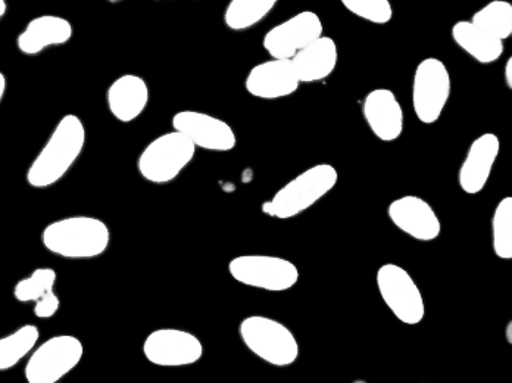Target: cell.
I'll list each match as a JSON object with an SVG mask.
<instances>
[{"label":"cell","instance_id":"cell-10","mask_svg":"<svg viewBox=\"0 0 512 383\" xmlns=\"http://www.w3.org/2000/svg\"><path fill=\"white\" fill-rule=\"evenodd\" d=\"M143 354L158 367H187L204 357V344L187 330L162 328L146 336Z\"/></svg>","mask_w":512,"mask_h":383},{"label":"cell","instance_id":"cell-30","mask_svg":"<svg viewBox=\"0 0 512 383\" xmlns=\"http://www.w3.org/2000/svg\"><path fill=\"white\" fill-rule=\"evenodd\" d=\"M6 12H8V3L6 0H0V20L5 17Z\"/></svg>","mask_w":512,"mask_h":383},{"label":"cell","instance_id":"cell-12","mask_svg":"<svg viewBox=\"0 0 512 383\" xmlns=\"http://www.w3.org/2000/svg\"><path fill=\"white\" fill-rule=\"evenodd\" d=\"M171 126L192 140L196 149L211 152H230L236 148L237 136L233 127L221 118L199 111H180L173 115Z\"/></svg>","mask_w":512,"mask_h":383},{"label":"cell","instance_id":"cell-17","mask_svg":"<svg viewBox=\"0 0 512 383\" xmlns=\"http://www.w3.org/2000/svg\"><path fill=\"white\" fill-rule=\"evenodd\" d=\"M151 101L148 83L136 74L118 77L106 92V104L112 117L120 123H133L145 112Z\"/></svg>","mask_w":512,"mask_h":383},{"label":"cell","instance_id":"cell-19","mask_svg":"<svg viewBox=\"0 0 512 383\" xmlns=\"http://www.w3.org/2000/svg\"><path fill=\"white\" fill-rule=\"evenodd\" d=\"M339 61L336 42L330 36L318 37L293 56L292 64L299 82L318 83L332 76Z\"/></svg>","mask_w":512,"mask_h":383},{"label":"cell","instance_id":"cell-8","mask_svg":"<svg viewBox=\"0 0 512 383\" xmlns=\"http://www.w3.org/2000/svg\"><path fill=\"white\" fill-rule=\"evenodd\" d=\"M230 276L240 285L267 292H286L299 282V269L276 255H239L229 263Z\"/></svg>","mask_w":512,"mask_h":383},{"label":"cell","instance_id":"cell-11","mask_svg":"<svg viewBox=\"0 0 512 383\" xmlns=\"http://www.w3.org/2000/svg\"><path fill=\"white\" fill-rule=\"evenodd\" d=\"M323 21L314 11H301L265 33L262 48L274 59H292L323 36Z\"/></svg>","mask_w":512,"mask_h":383},{"label":"cell","instance_id":"cell-20","mask_svg":"<svg viewBox=\"0 0 512 383\" xmlns=\"http://www.w3.org/2000/svg\"><path fill=\"white\" fill-rule=\"evenodd\" d=\"M452 39L461 51L479 64H493L504 55V42L490 36L471 21L462 20L455 23L452 27Z\"/></svg>","mask_w":512,"mask_h":383},{"label":"cell","instance_id":"cell-6","mask_svg":"<svg viewBox=\"0 0 512 383\" xmlns=\"http://www.w3.org/2000/svg\"><path fill=\"white\" fill-rule=\"evenodd\" d=\"M452 92V79L445 62L439 58L423 59L412 77L411 102L418 121L435 124L442 117Z\"/></svg>","mask_w":512,"mask_h":383},{"label":"cell","instance_id":"cell-27","mask_svg":"<svg viewBox=\"0 0 512 383\" xmlns=\"http://www.w3.org/2000/svg\"><path fill=\"white\" fill-rule=\"evenodd\" d=\"M59 307H61V300H59L58 295L55 294V291L49 292L45 297L34 302V316L37 319H52L58 313Z\"/></svg>","mask_w":512,"mask_h":383},{"label":"cell","instance_id":"cell-31","mask_svg":"<svg viewBox=\"0 0 512 383\" xmlns=\"http://www.w3.org/2000/svg\"><path fill=\"white\" fill-rule=\"evenodd\" d=\"M505 336H507L508 344H512V322L508 323L507 328H505Z\"/></svg>","mask_w":512,"mask_h":383},{"label":"cell","instance_id":"cell-13","mask_svg":"<svg viewBox=\"0 0 512 383\" xmlns=\"http://www.w3.org/2000/svg\"><path fill=\"white\" fill-rule=\"evenodd\" d=\"M387 217L396 229L420 242H432L442 233V223L435 208L415 195H405L390 202Z\"/></svg>","mask_w":512,"mask_h":383},{"label":"cell","instance_id":"cell-4","mask_svg":"<svg viewBox=\"0 0 512 383\" xmlns=\"http://www.w3.org/2000/svg\"><path fill=\"white\" fill-rule=\"evenodd\" d=\"M239 335L245 347L270 366H292L301 354L298 339L292 330L271 317H245L240 322Z\"/></svg>","mask_w":512,"mask_h":383},{"label":"cell","instance_id":"cell-28","mask_svg":"<svg viewBox=\"0 0 512 383\" xmlns=\"http://www.w3.org/2000/svg\"><path fill=\"white\" fill-rule=\"evenodd\" d=\"M504 79L505 84H507L508 89H512V58H508L507 64H505L504 68Z\"/></svg>","mask_w":512,"mask_h":383},{"label":"cell","instance_id":"cell-24","mask_svg":"<svg viewBox=\"0 0 512 383\" xmlns=\"http://www.w3.org/2000/svg\"><path fill=\"white\" fill-rule=\"evenodd\" d=\"M492 248L496 257L501 260H512V198L501 199L493 210L492 221Z\"/></svg>","mask_w":512,"mask_h":383},{"label":"cell","instance_id":"cell-9","mask_svg":"<svg viewBox=\"0 0 512 383\" xmlns=\"http://www.w3.org/2000/svg\"><path fill=\"white\" fill-rule=\"evenodd\" d=\"M377 289L393 316L407 326L420 325L426 317V302L415 280L404 267L387 263L376 274Z\"/></svg>","mask_w":512,"mask_h":383},{"label":"cell","instance_id":"cell-7","mask_svg":"<svg viewBox=\"0 0 512 383\" xmlns=\"http://www.w3.org/2000/svg\"><path fill=\"white\" fill-rule=\"evenodd\" d=\"M84 347L73 335H56L34 348L24 376L28 383H56L70 375L81 363Z\"/></svg>","mask_w":512,"mask_h":383},{"label":"cell","instance_id":"cell-21","mask_svg":"<svg viewBox=\"0 0 512 383\" xmlns=\"http://www.w3.org/2000/svg\"><path fill=\"white\" fill-rule=\"evenodd\" d=\"M40 339L39 328L24 325L0 338V372L14 369L33 353Z\"/></svg>","mask_w":512,"mask_h":383},{"label":"cell","instance_id":"cell-2","mask_svg":"<svg viewBox=\"0 0 512 383\" xmlns=\"http://www.w3.org/2000/svg\"><path fill=\"white\" fill-rule=\"evenodd\" d=\"M42 244L51 254L67 260H92L105 254L111 232L105 221L96 217H65L43 229Z\"/></svg>","mask_w":512,"mask_h":383},{"label":"cell","instance_id":"cell-22","mask_svg":"<svg viewBox=\"0 0 512 383\" xmlns=\"http://www.w3.org/2000/svg\"><path fill=\"white\" fill-rule=\"evenodd\" d=\"M279 0H230L224 11V24L233 31L258 26L276 8Z\"/></svg>","mask_w":512,"mask_h":383},{"label":"cell","instance_id":"cell-18","mask_svg":"<svg viewBox=\"0 0 512 383\" xmlns=\"http://www.w3.org/2000/svg\"><path fill=\"white\" fill-rule=\"evenodd\" d=\"M73 34V26L67 18L40 15L28 21L24 30L18 34L17 48L24 55H39L46 49L67 45Z\"/></svg>","mask_w":512,"mask_h":383},{"label":"cell","instance_id":"cell-32","mask_svg":"<svg viewBox=\"0 0 512 383\" xmlns=\"http://www.w3.org/2000/svg\"><path fill=\"white\" fill-rule=\"evenodd\" d=\"M109 2H111V3H117V2H121V0H109Z\"/></svg>","mask_w":512,"mask_h":383},{"label":"cell","instance_id":"cell-26","mask_svg":"<svg viewBox=\"0 0 512 383\" xmlns=\"http://www.w3.org/2000/svg\"><path fill=\"white\" fill-rule=\"evenodd\" d=\"M340 3L355 17L376 26L389 24L393 18V6L390 0H340Z\"/></svg>","mask_w":512,"mask_h":383},{"label":"cell","instance_id":"cell-25","mask_svg":"<svg viewBox=\"0 0 512 383\" xmlns=\"http://www.w3.org/2000/svg\"><path fill=\"white\" fill-rule=\"evenodd\" d=\"M58 274L51 267H40L24 279L18 280L14 288V298L18 302H36L49 292L55 291Z\"/></svg>","mask_w":512,"mask_h":383},{"label":"cell","instance_id":"cell-16","mask_svg":"<svg viewBox=\"0 0 512 383\" xmlns=\"http://www.w3.org/2000/svg\"><path fill=\"white\" fill-rule=\"evenodd\" d=\"M501 152L495 133H483L471 142L458 171V185L467 195H477L486 188Z\"/></svg>","mask_w":512,"mask_h":383},{"label":"cell","instance_id":"cell-14","mask_svg":"<svg viewBox=\"0 0 512 383\" xmlns=\"http://www.w3.org/2000/svg\"><path fill=\"white\" fill-rule=\"evenodd\" d=\"M301 82L293 68L292 59H274L261 62L249 71L245 89L254 98L274 101L289 98L298 92Z\"/></svg>","mask_w":512,"mask_h":383},{"label":"cell","instance_id":"cell-29","mask_svg":"<svg viewBox=\"0 0 512 383\" xmlns=\"http://www.w3.org/2000/svg\"><path fill=\"white\" fill-rule=\"evenodd\" d=\"M6 87H8V82H6L5 74L0 71V104H2L3 98H5Z\"/></svg>","mask_w":512,"mask_h":383},{"label":"cell","instance_id":"cell-15","mask_svg":"<svg viewBox=\"0 0 512 383\" xmlns=\"http://www.w3.org/2000/svg\"><path fill=\"white\" fill-rule=\"evenodd\" d=\"M361 110L368 129L382 142H395L404 133V108L392 90H371L365 95Z\"/></svg>","mask_w":512,"mask_h":383},{"label":"cell","instance_id":"cell-5","mask_svg":"<svg viewBox=\"0 0 512 383\" xmlns=\"http://www.w3.org/2000/svg\"><path fill=\"white\" fill-rule=\"evenodd\" d=\"M196 146L189 137L173 130L152 140L137 160V170L146 182H173L195 160Z\"/></svg>","mask_w":512,"mask_h":383},{"label":"cell","instance_id":"cell-3","mask_svg":"<svg viewBox=\"0 0 512 383\" xmlns=\"http://www.w3.org/2000/svg\"><path fill=\"white\" fill-rule=\"evenodd\" d=\"M339 173L332 164H315L302 171L262 204L265 216L289 220L301 216L333 191Z\"/></svg>","mask_w":512,"mask_h":383},{"label":"cell","instance_id":"cell-23","mask_svg":"<svg viewBox=\"0 0 512 383\" xmlns=\"http://www.w3.org/2000/svg\"><path fill=\"white\" fill-rule=\"evenodd\" d=\"M470 21L490 36L505 42L512 36V5L507 0H492L480 8Z\"/></svg>","mask_w":512,"mask_h":383},{"label":"cell","instance_id":"cell-1","mask_svg":"<svg viewBox=\"0 0 512 383\" xmlns=\"http://www.w3.org/2000/svg\"><path fill=\"white\" fill-rule=\"evenodd\" d=\"M86 127L76 114H67L58 121L28 167L26 179L34 189H48L61 182L83 154Z\"/></svg>","mask_w":512,"mask_h":383}]
</instances>
